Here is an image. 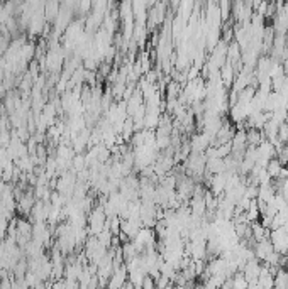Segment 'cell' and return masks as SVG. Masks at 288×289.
I'll use <instances>...</instances> for the list:
<instances>
[{
  "label": "cell",
  "mask_w": 288,
  "mask_h": 289,
  "mask_svg": "<svg viewBox=\"0 0 288 289\" xmlns=\"http://www.w3.org/2000/svg\"><path fill=\"white\" fill-rule=\"evenodd\" d=\"M287 288H288V271H287Z\"/></svg>",
  "instance_id": "13"
},
{
  "label": "cell",
  "mask_w": 288,
  "mask_h": 289,
  "mask_svg": "<svg viewBox=\"0 0 288 289\" xmlns=\"http://www.w3.org/2000/svg\"><path fill=\"white\" fill-rule=\"evenodd\" d=\"M287 115H288V108H287Z\"/></svg>",
  "instance_id": "14"
},
{
  "label": "cell",
  "mask_w": 288,
  "mask_h": 289,
  "mask_svg": "<svg viewBox=\"0 0 288 289\" xmlns=\"http://www.w3.org/2000/svg\"><path fill=\"white\" fill-rule=\"evenodd\" d=\"M164 289H175V286H173V284H170V286H168V288H164Z\"/></svg>",
  "instance_id": "12"
},
{
  "label": "cell",
  "mask_w": 288,
  "mask_h": 289,
  "mask_svg": "<svg viewBox=\"0 0 288 289\" xmlns=\"http://www.w3.org/2000/svg\"><path fill=\"white\" fill-rule=\"evenodd\" d=\"M255 257L258 260H263L265 262V259L270 256L272 252H275V249H273V245H272V242H270V239H265V240H261V242H256L255 243Z\"/></svg>",
  "instance_id": "3"
},
{
  "label": "cell",
  "mask_w": 288,
  "mask_h": 289,
  "mask_svg": "<svg viewBox=\"0 0 288 289\" xmlns=\"http://www.w3.org/2000/svg\"><path fill=\"white\" fill-rule=\"evenodd\" d=\"M282 169H283V164L280 163L276 157H273V159L268 163V166H266V173H268V176L272 178V180H278Z\"/></svg>",
  "instance_id": "9"
},
{
  "label": "cell",
  "mask_w": 288,
  "mask_h": 289,
  "mask_svg": "<svg viewBox=\"0 0 288 289\" xmlns=\"http://www.w3.org/2000/svg\"><path fill=\"white\" fill-rule=\"evenodd\" d=\"M241 273H242V276L246 277L248 283H256L259 277V273H261V264H259L258 259H253L246 264L244 269H242Z\"/></svg>",
  "instance_id": "2"
},
{
  "label": "cell",
  "mask_w": 288,
  "mask_h": 289,
  "mask_svg": "<svg viewBox=\"0 0 288 289\" xmlns=\"http://www.w3.org/2000/svg\"><path fill=\"white\" fill-rule=\"evenodd\" d=\"M60 9H61V3H58V2L44 3V15H46V20L54 22L56 17H58V14H60Z\"/></svg>",
  "instance_id": "7"
},
{
  "label": "cell",
  "mask_w": 288,
  "mask_h": 289,
  "mask_svg": "<svg viewBox=\"0 0 288 289\" xmlns=\"http://www.w3.org/2000/svg\"><path fill=\"white\" fill-rule=\"evenodd\" d=\"M246 132H248V146L258 147L259 144L263 142V140H266V139H265V132H263V130L249 129V130H246Z\"/></svg>",
  "instance_id": "8"
},
{
  "label": "cell",
  "mask_w": 288,
  "mask_h": 289,
  "mask_svg": "<svg viewBox=\"0 0 288 289\" xmlns=\"http://www.w3.org/2000/svg\"><path fill=\"white\" fill-rule=\"evenodd\" d=\"M164 14H166V10H164V3H158V5H154V9L147 14V15H149V24H151V26H156V24L163 22Z\"/></svg>",
  "instance_id": "6"
},
{
  "label": "cell",
  "mask_w": 288,
  "mask_h": 289,
  "mask_svg": "<svg viewBox=\"0 0 288 289\" xmlns=\"http://www.w3.org/2000/svg\"><path fill=\"white\" fill-rule=\"evenodd\" d=\"M34 205H36V199H34L32 193H24L22 198L17 201V210H19V213H22V215H29L31 212H32Z\"/></svg>",
  "instance_id": "4"
},
{
  "label": "cell",
  "mask_w": 288,
  "mask_h": 289,
  "mask_svg": "<svg viewBox=\"0 0 288 289\" xmlns=\"http://www.w3.org/2000/svg\"><path fill=\"white\" fill-rule=\"evenodd\" d=\"M219 73H221V80H222V85H232V81H234V68H232V64L229 63V61H225L224 66L219 70Z\"/></svg>",
  "instance_id": "5"
},
{
  "label": "cell",
  "mask_w": 288,
  "mask_h": 289,
  "mask_svg": "<svg viewBox=\"0 0 288 289\" xmlns=\"http://www.w3.org/2000/svg\"><path fill=\"white\" fill-rule=\"evenodd\" d=\"M278 140L282 144H288V122H283L278 129Z\"/></svg>",
  "instance_id": "10"
},
{
  "label": "cell",
  "mask_w": 288,
  "mask_h": 289,
  "mask_svg": "<svg viewBox=\"0 0 288 289\" xmlns=\"http://www.w3.org/2000/svg\"><path fill=\"white\" fill-rule=\"evenodd\" d=\"M107 225V215H105L102 206H95L92 208V212L88 213V230L92 237H97L98 233H102Z\"/></svg>",
  "instance_id": "1"
},
{
  "label": "cell",
  "mask_w": 288,
  "mask_h": 289,
  "mask_svg": "<svg viewBox=\"0 0 288 289\" xmlns=\"http://www.w3.org/2000/svg\"><path fill=\"white\" fill-rule=\"evenodd\" d=\"M141 289H158V286H156V281H154L153 277L146 276V277H144V281H143V286H141Z\"/></svg>",
  "instance_id": "11"
}]
</instances>
